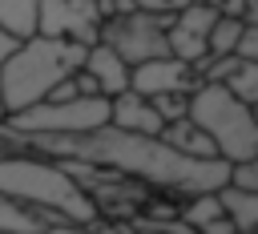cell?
<instances>
[{"label":"cell","instance_id":"1","mask_svg":"<svg viewBox=\"0 0 258 234\" xmlns=\"http://www.w3.org/2000/svg\"><path fill=\"white\" fill-rule=\"evenodd\" d=\"M0 141L12 153L109 169L129 182H141L153 194L181 198V202L202 198V194H218L230 186V165L222 157L194 161V157H181L177 149H169L161 137H141V133L113 129V125L93 129V133H77V137H0Z\"/></svg>","mask_w":258,"mask_h":234},{"label":"cell","instance_id":"2","mask_svg":"<svg viewBox=\"0 0 258 234\" xmlns=\"http://www.w3.org/2000/svg\"><path fill=\"white\" fill-rule=\"evenodd\" d=\"M85 52L89 48L81 44L48 36H28L12 44V52L0 61V121L32 105H44L56 85H64L85 69Z\"/></svg>","mask_w":258,"mask_h":234},{"label":"cell","instance_id":"3","mask_svg":"<svg viewBox=\"0 0 258 234\" xmlns=\"http://www.w3.org/2000/svg\"><path fill=\"white\" fill-rule=\"evenodd\" d=\"M0 194L16 202L20 210L44 214L52 222L69 226H97V206L85 198V190L69 178L64 165L32 157V153H4L0 157Z\"/></svg>","mask_w":258,"mask_h":234},{"label":"cell","instance_id":"4","mask_svg":"<svg viewBox=\"0 0 258 234\" xmlns=\"http://www.w3.org/2000/svg\"><path fill=\"white\" fill-rule=\"evenodd\" d=\"M218 149L226 165L258 157V125L242 101L226 93V85H198L189 93V113H185Z\"/></svg>","mask_w":258,"mask_h":234},{"label":"cell","instance_id":"5","mask_svg":"<svg viewBox=\"0 0 258 234\" xmlns=\"http://www.w3.org/2000/svg\"><path fill=\"white\" fill-rule=\"evenodd\" d=\"M169 16H145V12H125V16H113L101 24V44L113 48L129 69L145 65V61H161L169 56Z\"/></svg>","mask_w":258,"mask_h":234},{"label":"cell","instance_id":"6","mask_svg":"<svg viewBox=\"0 0 258 234\" xmlns=\"http://www.w3.org/2000/svg\"><path fill=\"white\" fill-rule=\"evenodd\" d=\"M101 24L105 20L97 12V0H44L36 16V36L93 48L101 44Z\"/></svg>","mask_w":258,"mask_h":234},{"label":"cell","instance_id":"7","mask_svg":"<svg viewBox=\"0 0 258 234\" xmlns=\"http://www.w3.org/2000/svg\"><path fill=\"white\" fill-rule=\"evenodd\" d=\"M218 20V8H202V4H189L173 16L165 40H169V56L198 69L206 56H210V28Z\"/></svg>","mask_w":258,"mask_h":234},{"label":"cell","instance_id":"8","mask_svg":"<svg viewBox=\"0 0 258 234\" xmlns=\"http://www.w3.org/2000/svg\"><path fill=\"white\" fill-rule=\"evenodd\" d=\"M202 81L189 65L173 61V56H161V61H145L137 69H129V93L153 101V97H169V93H194Z\"/></svg>","mask_w":258,"mask_h":234},{"label":"cell","instance_id":"9","mask_svg":"<svg viewBox=\"0 0 258 234\" xmlns=\"http://www.w3.org/2000/svg\"><path fill=\"white\" fill-rule=\"evenodd\" d=\"M109 125L125 129V133H141V137H161V129H165L157 109L137 93H121V97L109 101Z\"/></svg>","mask_w":258,"mask_h":234},{"label":"cell","instance_id":"10","mask_svg":"<svg viewBox=\"0 0 258 234\" xmlns=\"http://www.w3.org/2000/svg\"><path fill=\"white\" fill-rule=\"evenodd\" d=\"M81 73L93 77V85H97V93H101L105 101L129 93V65H125L113 48H105V44H93V48L85 52V69H81Z\"/></svg>","mask_w":258,"mask_h":234},{"label":"cell","instance_id":"11","mask_svg":"<svg viewBox=\"0 0 258 234\" xmlns=\"http://www.w3.org/2000/svg\"><path fill=\"white\" fill-rule=\"evenodd\" d=\"M161 141H165L169 149H177L181 157H194V161H218L214 141H210V137H206L189 117H181V121L165 125V129H161Z\"/></svg>","mask_w":258,"mask_h":234},{"label":"cell","instance_id":"12","mask_svg":"<svg viewBox=\"0 0 258 234\" xmlns=\"http://www.w3.org/2000/svg\"><path fill=\"white\" fill-rule=\"evenodd\" d=\"M40 4H44V0H0V32H4L12 44L36 36Z\"/></svg>","mask_w":258,"mask_h":234},{"label":"cell","instance_id":"13","mask_svg":"<svg viewBox=\"0 0 258 234\" xmlns=\"http://www.w3.org/2000/svg\"><path fill=\"white\" fill-rule=\"evenodd\" d=\"M218 202H222L226 222L238 234H258V194H242V190L226 186V190H218Z\"/></svg>","mask_w":258,"mask_h":234},{"label":"cell","instance_id":"14","mask_svg":"<svg viewBox=\"0 0 258 234\" xmlns=\"http://www.w3.org/2000/svg\"><path fill=\"white\" fill-rule=\"evenodd\" d=\"M48 226H60L44 214H32V210H20L16 202H8L0 194V234H44Z\"/></svg>","mask_w":258,"mask_h":234},{"label":"cell","instance_id":"15","mask_svg":"<svg viewBox=\"0 0 258 234\" xmlns=\"http://www.w3.org/2000/svg\"><path fill=\"white\" fill-rule=\"evenodd\" d=\"M242 32H246V20L218 12V20H214V28H210V56H238Z\"/></svg>","mask_w":258,"mask_h":234},{"label":"cell","instance_id":"16","mask_svg":"<svg viewBox=\"0 0 258 234\" xmlns=\"http://www.w3.org/2000/svg\"><path fill=\"white\" fill-rule=\"evenodd\" d=\"M177 218H181L185 226H194V230H206L210 222H218V218H226V214H222V202H218V194H202V198H189V202H181Z\"/></svg>","mask_w":258,"mask_h":234},{"label":"cell","instance_id":"17","mask_svg":"<svg viewBox=\"0 0 258 234\" xmlns=\"http://www.w3.org/2000/svg\"><path fill=\"white\" fill-rule=\"evenodd\" d=\"M226 93H230L234 101H242L246 109H254V105H258V65L242 61V65L230 73V81H226Z\"/></svg>","mask_w":258,"mask_h":234},{"label":"cell","instance_id":"18","mask_svg":"<svg viewBox=\"0 0 258 234\" xmlns=\"http://www.w3.org/2000/svg\"><path fill=\"white\" fill-rule=\"evenodd\" d=\"M149 105L157 109V117H161L165 125H173V121H181V117L189 113V93H169V97H153Z\"/></svg>","mask_w":258,"mask_h":234},{"label":"cell","instance_id":"19","mask_svg":"<svg viewBox=\"0 0 258 234\" xmlns=\"http://www.w3.org/2000/svg\"><path fill=\"white\" fill-rule=\"evenodd\" d=\"M230 186L242 190V194H258V157L230 165Z\"/></svg>","mask_w":258,"mask_h":234},{"label":"cell","instance_id":"20","mask_svg":"<svg viewBox=\"0 0 258 234\" xmlns=\"http://www.w3.org/2000/svg\"><path fill=\"white\" fill-rule=\"evenodd\" d=\"M238 56L250 61V65H258V28L246 24V32H242V40H238Z\"/></svg>","mask_w":258,"mask_h":234},{"label":"cell","instance_id":"21","mask_svg":"<svg viewBox=\"0 0 258 234\" xmlns=\"http://www.w3.org/2000/svg\"><path fill=\"white\" fill-rule=\"evenodd\" d=\"M44 234H97L93 226H69V222H60V226H48Z\"/></svg>","mask_w":258,"mask_h":234},{"label":"cell","instance_id":"22","mask_svg":"<svg viewBox=\"0 0 258 234\" xmlns=\"http://www.w3.org/2000/svg\"><path fill=\"white\" fill-rule=\"evenodd\" d=\"M198 234H238V230H234L226 218H218V222H210V226H206V230H198Z\"/></svg>","mask_w":258,"mask_h":234},{"label":"cell","instance_id":"23","mask_svg":"<svg viewBox=\"0 0 258 234\" xmlns=\"http://www.w3.org/2000/svg\"><path fill=\"white\" fill-rule=\"evenodd\" d=\"M242 20H246L250 28H258V0H246V12H242Z\"/></svg>","mask_w":258,"mask_h":234},{"label":"cell","instance_id":"24","mask_svg":"<svg viewBox=\"0 0 258 234\" xmlns=\"http://www.w3.org/2000/svg\"><path fill=\"white\" fill-rule=\"evenodd\" d=\"M8 52H12V40H8V36H4V32H0V61H4V56H8Z\"/></svg>","mask_w":258,"mask_h":234},{"label":"cell","instance_id":"25","mask_svg":"<svg viewBox=\"0 0 258 234\" xmlns=\"http://www.w3.org/2000/svg\"><path fill=\"white\" fill-rule=\"evenodd\" d=\"M250 117H254V125H258V105H254V109H250Z\"/></svg>","mask_w":258,"mask_h":234},{"label":"cell","instance_id":"26","mask_svg":"<svg viewBox=\"0 0 258 234\" xmlns=\"http://www.w3.org/2000/svg\"><path fill=\"white\" fill-rule=\"evenodd\" d=\"M4 153H8V145H4V141H0V157H4Z\"/></svg>","mask_w":258,"mask_h":234}]
</instances>
